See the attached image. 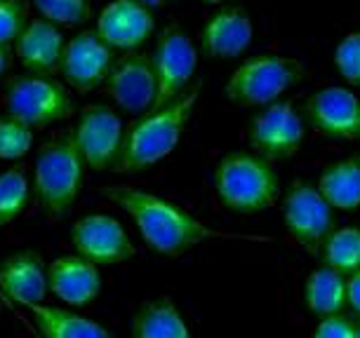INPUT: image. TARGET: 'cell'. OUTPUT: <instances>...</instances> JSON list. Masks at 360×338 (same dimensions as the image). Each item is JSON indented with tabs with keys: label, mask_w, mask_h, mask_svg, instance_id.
<instances>
[{
	"label": "cell",
	"mask_w": 360,
	"mask_h": 338,
	"mask_svg": "<svg viewBox=\"0 0 360 338\" xmlns=\"http://www.w3.org/2000/svg\"><path fill=\"white\" fill-rule=\"evenodd\" d=\"M252 43V22L245 8H221L202 29V47L214 59H233Z\"/></svg>",
	"instance_id": "obj_19"
},
{
	"label": "cell",
	"mask_w": 360,
	"mask_h": 338,
	"mask_svg": "<svg viewBox=\"0 0 360 338\" xmlns=\"http://www.w3.org/2000/svg\"><path fill=\"white\" fill-rule=\"evenodd\" d=\"M314 338H356V324L344 315H330L318 322Z\"/></svg>",
	"instance_id": "obj_30"
},
{
	"label": "cell",
	"mask_w": 360,
	"mask_h": 338,
	"mask_svg": "<svg viewBox=\"0 0 360 338\" xmlns=\"http://www.w3.org/2000/svg\"><path fill=\"white\" fill-rule=\"evenodd\" d=\"M151 62L155 78H158V97H155L153 111H158V108L172 104L181 94L188 92L195 64H198V52H195V45L188 38V33L176 29V26H169L160 33Z\"/></svg>",
	"instance_id": "obj_7"
},
{
	"label": "cell",
	"mask_w": 360,
	"mask_h": 338,
	"mask_svg": "<svg viewBox=\"0 0 360 338\" xmlns=\"http://www.w3.org/2000/svg\"><path fill=\"white\" fill-rule=\"evenodd\" d=\"M325 266L342 275H353L360 270V231L358 228H339L323 242Z\"/></svg>",
	"instance_id": "obj_24"
},
{
	"label": "cell",
	"mask_w": 360,
	"mask_h": 338,
	"mask_svg": "<svg viewBox=\"0 0 360 338\" xmlns=\"http://www.w3.org/2000/svg\"><path fill=\"white\" fill-rule=\"evenodd\" d=\"M29 177L26 167L15 165L0 174V226L15 223L29 205Z\"/></svg>",
	"instance_id": "obj_25"
},
{
	"label": "cell",
	"mask_w": 360,
	"mask_h": 338,
	"mask_svg": "<svg viewBox=\"0 0 360 338\" xmlns=\"http://www.w3.org/2000/svg\"><path fill=\"white\" fill-rule=\"evenodd\" d=\"M64 47V36L57 24L47 19H33L17 38V59L33 76H50L62 64Z\"/></svg>",
	"instance_id": "obj_18"
},
{
	"label": "cell",
	"mask_w": 360,
	"mask_h": 338,
	"mask_svg": "<svg viewBox=\"0 0 360 338\" xmlns=\"http://www.w3.org/2000/svg\"><path fill=\"white\" fill-rule=\"evenodd\" d=\"M113 64V50L99 38V33L83 31L64 47L59 71L76 92H90L108 78Z\"/></svg>",
	"instance_id": "obj_14"
},
{
	"label": "cell",
	"mask_w": 360,
	"mask_h": 338,
	"mask_svg": "<svg viewBox=\"0 0 360 338\" xmlns=\"http://www.w3.org/2000/svg\"><path fill=\"white\" fill-rule=\"evenodd\" d=\"M26 5L22 0H0V47H8L26 29Z\"/></svg>",
	"instance_id": "obj_29"
},
{
	"label": "cell",
	"mask_w": 360,
	"mask_h": 338,
	"mask_svg": "<svg viewBox=\"0 0 360 338\" xmlns=\"http://www.w3.org/2000/svg\"><path fill=\"white\" fill-rule=\"evenodd\" d=\"M71 242L78 256L97 266H115L137 254V247L132 245L123 223L108 214H92L78 219L73 223Z\"/></svg>",
	"instance_id": "obj_11"
},
{
	"label": "cell",
	"mask_w": 360,
	"mask_h": 338,
	"mask_svg": "<svg viewBox=\"0 0 360 338\" xmlns=\"http://www.w3.org/2000/svg\"><path fill=\"white\" fill-rule=\"evenodd\" d=\"M304 301L318 317L339 315L346 308V277L328 266L316 268L304 287Z\"/></svg>",
	"instance_id": "obj_23"
},
{
	"label": "cell",
	"mask_w": 360,
	"mask_h": 338,
	"mask_svg": "<svg viewBox=\"0 0 360 338\" xmlns=\"http://www.w3.org/2000/svg\"><path fill=\"white\" fill-rule=\"evenodd\" d=\"M125 130L123 120L113 108L104 104L87 106L78 118V125L73 130V141L78 146V153L83 158L85 167L94 172H104L108 167H115L123 148Z\"/></svg>",
	"instance_id": "obj_9"
},
{
	"label": "cell",
	"mask_w": 360,
	"mask_h": 338,
	"mask_svg": "<svg viewBox=\"0 0 360 338\" xmlns=\"http://www.w3.org/2000/svg\"><path fill=\"white\" fill-rule=\"evenodd\" d=\"M33 130L19 120L0 118V160H19L31 151Z\"/></svg>",
	"instance_id": "obj_26"
},
{
	"label": "cell",
	"mask_w": 360,
	"mask_h": 338,
	"mask_svg": "<svg viewBox=\"0 0 360 338\" xmlns=\"http://www.w3.org/2000/svg\"><path fill=\"white\" fill-rule=\"evenodd\" d=\"M76 113L66 85L47 76H22L8 85V116L33 127L69 120Z\"/></svg>",
	"instance_id": "obj_6"
},
{
	"label": "cell",
	"mask_w": 360,
	"mask_h": 338,
	"mask_svg": "<svg viewBox=\"0 0 360 338\" xmlns=\"http://www.w3.org/2000/svg\"><path fill=\"white\" fill-rule=\"evenodd\" d=\"M8 71V50L5 47H0V76Z\"/></svg>",
	"instance_id": "obj_32"
},
{
	"label": "cell",
	"mask_w": 360,
	"mask_h": 338,
	"mask_svg": "<svg viewBox=\"0 0 360 338\" xmlns=\"http://www.w3.org/2000/svg\"><path fill=\"white\" fill-rule=\"evenodd\" d=\"M335 62L346 83L353 87H360V31L349 33V36L337 45Z\"/></svg>",
	"instance_id": "obj_28"
},
{
	"label": "cell",
	"mask_w": 360,
	"mask_h": 338,
	"mask_svg": "<svg viewBox=\"0 0 360 338\" xmlns=\"http://www.w3.org/2000/svg\"><path fill=\"white\" fill-rule=\"evenodd\" d=\"M139 3H144L146 8H160V5L169 3V0H139Z\"/></svg>",
	"instance_id": "obj_33"
},
{
	"label": "cell",
	"mask_w": 360,
	"mask_h": 338,
	"mask_svg": "<svg viewBox=\"0 0 360 338\" xmlns=\"http://www.w3.org/2000/svg\"><path fill=\"white\" fill-rule=\"evenodd\" d=\"M47 289L66 306H90L101 292L97 263L83 256H59L47 268Z\"/></svg>",
	"instance_id": "obj_16"
},
{
	"label": "cell",
	"mask_w": 360,
	"mask_h": 338,
	"mask_svg": "<svg viewBox=\"0 0 360 338\" xmlns=\"http://www.w3.org/2000/svg\"><path fill=\"white\" fill-rule=\"evenodd\" d=\"M307 120L323 137L356 141L360 139V99L346 87H323L307 101Z\"/></svg>",
	"instance_id": "obj_12"
},
{
	"label": "cell",
	"mask_w": 360,
	"mask_h": 338,
	"mask_svg": "<svg viewBox=\"0 0 360 338\" xmlns=\"http://www.w3.org/2000/svg\"><path fill=\"white\" fill-rule=\"evenodd\" d=\"M26 310L31 313L36 334L40 338H113L106 327L66 308L38 303V306H29Z\"/></svg>",
	"instance_id": "obj_20"
},
{
	"label": "cell",
	"mask_w": 360,
	"mask_h": 338,
	"mask_svg": "<svg viewBox=\"0 0 360 338\" xmlns=\"http://www.w3.org/2000/svg\"><path fill=\"white\" fill-rule=\"evenodd\" d=\"M132 338H193V334L172 301L155 299L137 310Z\"/></svg>",
	"instance_id": "obj_21"
},
{
	"label": "cell",
	"mask_w": 360,
	"mask_h": 338,
	"mask_svg": "<svg viewBox=\"0 0 360 338\" xmlns=\"http://www.w3.org/2000/svg\"><path fill=\"white\" fill-rule=\"evenodd\" d=\"M307 76V66L297 59L259 54L245 59L231 73L224 92L236 106H271Z\"/></svg>",
	"instance_id": "obj_5"
},
{
	"label": "cell",
	"mask_w": 360,
	"mask_h": 338,
	"mask_svg": "<svg viewBox=\"0 0 360 338\" xmlns=\"http://www.w3.org/2000/svg\"><path fill=\"white\" fill-rule=\"evenodd\" d=\"M0 289L3 296L19 306H38L47 296V270L36 252H17L0 263Z\"/></svg>",
	"instance_id": "obj_17"
},
{
	"label": "cell",
	"mask_w": 360,
	"mask_h": 338,
	"mask_svg": "<svg viewBox=\"0 0 360 338\" xmlns=\"http://www.w3.org/2000/svg\"><path fill=\"white\" fill-rule=\"evenodd\" d=\"M205 3H221V0H205Z\"/></svg>",
	"instance_id": "obj_35"
},
{
	"label": "cell",
	"mask_w": 360,
	"mask_h": 338,
	"mask_svg": "<svg viewBox=\"0 0 360 338\" xmlns=\"http://www.w3.org/2000/svg\"><path fill=\"white\" fill-rule=\"evenodd\" d=\"M198 94L200 85H193L172 104L162 106L158 111H148L144 118L130 125V130L125 132L123 148H120V158L113 167L115 172L134 174L167 158L179 144L181 132L198 104Z\"/></svg>",
	"instance_id": "obj_2"
},
{
	"label": "cell",
	"mask_w": 360,
	"mask_h": 338,
	"mask_svg": "<svg viewBox=\"0 0 360 338\" xmlns=\"http://www.w3.org/2000/svg\"><path fill=\"white\" fill-rule=\"evenodd\" d=\"M111 99L127 113L153 111L158 97V78H155L153 62L144 54H125L113 64L106 78Z\"/></svg>",
	"instance_id": "obj_13"
},
{
	"label": "cell",
	"mask_w": 360,
	"mask_h": 338,
	"mask_svg": "<svg viewBox=\"0 0 360 338\" xmlns=\"http://www.w3.org/2000/svg\"><path fill=\"white\" fill-rule=\"evenodd\" d=\"M38 12L47 22L62 26H78L90 17L87 0H33Z\"/></svg>",
	"instance_id": "obj_27"
},
{
	"label": "cell",
	"mask_w": 360,
	"mask_h": 338,
	"mask_svg": "<svg viewBox=\"0 0 360 338\" xmlns=\"http://www.w3.org/2000/svg\"><path fill=\"white\" fill-rule=\"evenodd\" d=\"M290 238L309 254H318L332 228V207L311 181H295L283 205Z\"/></svg>",
	"instance_id": "obj_8"
},
{
	"label": "cell",
	"mask_w": 360,
	"mask_h": 338,
	"mask_svg": "<svg viewBox=\"0 0 360 338\" xmlns=\"http://www.w3.org/2000/svg\"><path fill=\"white\" fill-rule=\"evenodd\" d=\"M214 191L221 205L236 214L266 212L281 195L274 162L257 153H231L214 167Z\"/></svg>",
	"instance_id": "obj_3"
},
{
	"label": "cell",
	"mask_w": 360,
	"mask_h": 338,
	"mask_svg": "<svg viewBox=\"0 0 360 338\" xmlns=\"http://www.w3.org/2000/svg\"><path fill=\"white\" fill-rule=\"evenodd\" d=\"M36 336H38V334H36ZM38 338H40V336H38Z\"/></svg>",
	"instance_id": "obj_36"
},
{
	"label": "cell",
	"mask_w": 360,
	"mask_h": 338,
	"mask_svg": "<svg viewBox=\"0 0 360 338\" xmlns=\"http://www.w3.org/2000/svg\"><path fill=\"white\" fill-rule=\"evenodd\" d=\"M101 193L130 214L141 240L146 242L148 249L158 254L181 256L188 249L202 245L205 240L233 238V235L212 231L200 219L188 214L186 209L176 207L174 202L158 198L153 193H144L127 186H111Z\"/></svg>",
	"instance_id": "obj_1"
},
{
	"label": "cell",
	"mask_w": 360,
	"mask_h": 338,
	"mask_svg": "<svg viewBox=\"0 0 360 338\" xmlns=\"http://www.w3.org/2000/svg\"><path fill=\"white\" fill-rule=\"evenodd\" d=\"M97 33L111 50L132 52L151 38L153 15L139 0H113L101 10Z\"/></svg>",
	"instance_id": "obj_15"
},
{
	"label": "cell",
	"mask_w": 360,
	"mask_h": 338,
	"mask_svg": "<svg viewBox=\"0 0 360 338\" xmlns=\"http://www.w3.org/2000/svg\"><path fill=\"white\" fill-rule=\"evenodd\" d=\"M307 127L292 101H276L250 127V146L271 162L292 158L304 141Z\"/></svg>",
	"instance_id": "obj_10"
},
{
	"label": "cell",
	"mask_w": 360,
	"mask_h": 338,
	"mask_svg": "<svg viewBox=\"0 0 360 338\" xmlns=\"http://www.w3.org/2000/svg\"><path fill=\"white\" fill-rule=\"evenodd\" d=\"M356 338H360V324H356Z\"/></svg>",
	"instance_id": "obj_34"
},
{
	"label": "cell",
	"mask_w": 360,
	"mask_h": 338,
	"mask_svg": "<svg viewBox=\"0 0 360 338\" xmlns=\"http://www.w3.org/2000/svg\"><path fill=\"white\" fill-rule=\"evenodd\" d=\"M318 191L330 207L353 212L360 207V158H349L330 165L318 179Z\"/></svg>",
	"instance_id": "obj_22"
},
{
	"label": "cell",
	"mask_w": 360,
	"mask_h": 338,
	"mask_svg": "<svg viewBox=\"0 0 360 338\" xmlns=\"http://www.w3.org/2000/svg\"><path fill=\"white\" fill-rule=\"evenodd\" d=\"M346 306L360 317V270L346 280Z\"/></svg>",
	"instance_id": "obj_31"
},
{
	"label": "cell",
	"mask_w": 360,
	"mask_h": 338,
	"mask_svg": "<svg viewBox=\"0 0 360 338\" xmlns=\"http://www.w3.org/2000/svg\"><path fill=\"white\" fill-rule=\"evenodd\" d=\"M83 172L85 162L73 134H62L40 146L33 165V186L38 205L50 221H62L71 212L83 186Z\"/></svg>",
	"instance_id": "obj_4"
}]
</instances>
